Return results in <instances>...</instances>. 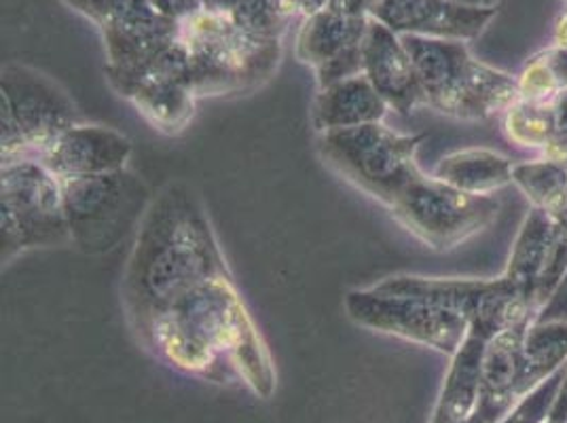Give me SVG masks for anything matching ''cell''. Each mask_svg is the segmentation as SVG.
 Here are the masks:
<instances>
[{"instance_id": "cell-1", "label": "cell", "mask_w": 567, "mask_h": 423, "mask_svg": "<svg viewBox=\"0 0 567 423\" xmlns=\"http://www.w3.org/2000/svg\"><path fill=\"white\" fill-rule=\"evenodd\" d=\"M220 276L229 267L208 214L189 185L169 183L144 214L123 274L130 322L138 329Z\"/></svg>"}, {"instance_id": "cell-2", "label": "cell", "mask_w": 567, "mask_h": 423, "mask_svg": "<svg viewBox=\"0 0 567 423\" xmlns=\"http://www.w3.org/2000/svg\"><path fill=\"white\" fill-rule=\"evenodd\" d=\"M176 41L197 97L250 92L271 79L282 58V39L260 34L210 4L178 18Z\"/></svg>"}, {"instance_id": "cell-3", "label": "cell", "mask_w": 567, "mask_h": 423, "mask_svg": "<svg viewBox=\"0 0 567 423\" xmlns=\"http://www.w3.org/2000/svg\"><path fill=\"white\" fill-rule=\"evenodd\" d=\"M166 311L202 345L227 360L237 376H244L257 394L269 396L274 392L276 375L271 355L237 295L231 274L199 286Z\"/></svg>"}, {"instance_id": "cell-4", "label": "cell", "mask_w": 567, "mask_h": 423, "mask_svg": "<svg viewBox=\"0 0 567 423\" xmlns=\"http://www.w3.org/2000/svg\"><path fill=\"white\" fill-rule=\"evenodd\" d=\"M425 134H399L383 123L318 134L324 164L390 208L406 185L422 174L417 151Z\"/></svg>"}, {"instance_id": "cell-5", "label": "cell", "mask_w": 567, "mask_h": 423, "mask_svg": "<svg viewBox=\"0 0 567 423\" xmlns=\"http://www.w3.org/2000/svg\"><path fill=\"white\" fill-rule=\"evenodd\" d=\"M2 165L39 159L62 132L81 123L69 94L48 74L9 64L0 79Z\"/></svg>"}, {"instance_id": "cell-6", "label": "cell", "mask_w": 567, "mask_h": 423, "mask_svg": "<svg viewBox=\"0 0 567 423\" xmlns=\"http://www.w3.org/2000/svg\"><path fill=\"white\" fill-rule=\"evenodd\" d=\"M72 244L85 255H106L141 227L153 195L138 174L117 172L60 180Z\"/></svg>"}, {"instance_id": "cell-7", "label": "cell", "mask_w": 567, "mask_h": 423, "mask_svg": "<svg viewBox=\"0 0 567 423\" xmlns=\"http://www.w3.org/2000/svg\"><path fill=\"white\" fill-rule=\"evenodd\" d=\"M2 265L34 248L72 244L60 178L34 159L0 169Z\"/></svg>"}, {"instance_id": "cell-8", "label": "cell", "mask_w": 567, "mask_h": 423, "mask_svg": "<svg viewBox=\"0 0 567 423\" xmlns=\"http://www.w3.org/2000/svg\"><path fill=\"white\" fill-rule=\"evenodd\" d=\"M388 210L427 248L447 252L494 225L499 202L494 195L464 193L422 172Z\"/></svg>"}, {"instance_id": "cell-9", "label": "cell", "mask_w": 567, "mask_h": 423, "mask_svg": "<svg viewBox=\"0 0 567 423\" xmlns=\"http://www.w3.org/2000/svg\"><path fill=\"white\" fill-rule=\"evenodd\" d=\"M343 306L355 324L364 329L420 343L451 358L471 330V322L455 311L413 297L378 292L375 288L350 290Z\"/></svg>"}, {"instance_id": "cell-10", "label": "cell", "mask_w": 567, "mask_h": 423, "mask_svg": "<svg viewBox=\"0 0 567 423\" xmlns=\"http://www.w3.org/2000/svg\"><path fill=\"white\" fill-rule=\"evenodd\" d=\"M90 18L104 37L106 69H138L162 55L176 41L178 20L148 0H64Z\"/></svg>"}, {"instance_id": "cell-11", "label": "cell", "mask_w": 567, "mask_h": 423, "mask_svg": "<svg viewBox=\"0 0 567 423\" xmlns=\"http://www.w3.org/2000/svg\"><path fill=\"white\" fill-rule=\"evenodd\" d=\"M106 79L121 97L132 102L142 117L164 134H181L195 115L197 95L187 85V64L178 41L138 69H106Z\"/></svg>"}, {"instance_id": "cell-12", "label": "cell", "mask_w": 567, "mask_h": 423, "mask_svg": "<svg viewBox=\"0 0 567 423\" xmlns=\"http://www.w3.org/2000/svg\"><path fill=\"white\" fill-rule=\"evenodd\" d=\"M371 18L352 16L341 0L306 18L297 34V58L316 69L318 87L362 74V43Z\"/></svg>"}, {"instance_id": "cell-13", "label": "cell", "mask_w": 567, "mask_h": 423, "mask_svg": "<svg viewBox=\"0 0 567 423\" xmlns=\"http://www.w3.org/2000/svg\"><path fill=\"white\" fill-rule=\"evenodd\" d=\"M424 90L425 106L445 117L473 121L471 72L474 58L464 41L401 37Z\"/></svg>"}, {"instance_id": "cell-14", "label": "cell", "mask_w": 567, "mask_h": 423, "mask_svg": "<svg viewBox=\"0 0 567 423\" xmlns=\"http://www.w3.org/2000/svg\"><path fill=\"white\" fill-rule=\"evenodd\" d=\"M497 9H473L451 0H381L371 18L399 37H425L447 41H473L481 37Z\"/></svg>"}, {"instance_id": "cell-15", "label": "cell", "mask_w": 567, "mask_h": 423, "mask_svg": "<svg viewBox=\"0 0 567 423\" xmlns=\"http://www.w3.org/2000/svg\"><path fill=\"white\" fill-rule=\"evenodd\" d=\"M362 74L375 87L388 109L411 115L425 106L424 90L401 37L371 18L362 43Z\"/></svg>"}, {"instance_id": "cell-16", "label": "cell", "mask_w": 567, "mask_h": 423, "mask_svg": "<svg viewBox=\"0 0 567 423\" xmlns=\"http://www.w3.org/2000/svg\"><path fill=\"white\" fill-rule=\"evenodd\" d=\"M132 157V142L117 130L79 123L62 132L39 155V164L60 178H81L123 169Z\"/></svg>"}, {"instance_id": "cell-17", "label": "cell", "mask_w": 567, "mask_h": 423, "mask_svg": "<svg viewBox=\"0 0 567 423\" xmlns=\"http://www.w3.org/2000/svg\"><path fill=\"white\" fill-rule=\"evenodd\" d=\"M532 322L504 330L485 345L481 364V390L474 409V413H478L485 423L499 422L520 400L523 339Z\"/></svg>"}, {"instance_id": "cell-18", "label": "cell", "mask_w": 567, "mask_h": 423, "mask_svg": "<svg viewBox=\"0 0 567 423\" xmlns=\"http://www.w3.org/2000/svg\"><path fill=\"white\" fill-rule=\"evenodd\" d=\"M388 104L364 74L322 87L311 104V125L318 134L381 123Z\"/></svg>"}, {"instance_id": "cell-19", "label": "cell", "mask_w": 567, "mask_h": 423, "mask_svg": "<svg viewBox=\"0 0 567 423\" xmlns=\"http://www.w3.org/2000/svg\"><path fill=\"white\" fill-rule=\"evenodd\" d=\"M497 280L474 278H422V276H392L371 286L378 292L413 297L432 306L443 307L464 316L468 322L481 316L496 292Z\"/></svg>"}, {"instance_id": "cell-20", "label": "cell", "mask_w": 567, "mask_h": 423, "mask_svg": "<svg viewBox=\"0 0 567 423\" xmlns=\"http://www.w3.org/2000/svg\"><path fill=\"white\" fill-rule=\"evenodd\" d=\"M513 159L494 148L471 146L441 157L432 176L471 195H494L513 185Z\"/></svg>"}, {"instance_id": "cell-21", "label": "cell", "mask_w": 567, "mask_h": 423, "mask_svg": "<svg viewBox=\"0 0 567 423\" xmlns=\"http://www.w3.org/2000/svg\"><path fill=\"white\" fill-rule=\"evenodd\" d=\"M487 339L468 330L466 341L451 360L432 423H464L476 409L481 390V364Z\"/></svg>"}, {"instance_id": "cell-22", "label": "cell", "mask_w": 567, "mask_h": 423, "mask_svg": "<svg viewBox=\"0 0 567 423\" xmlns=\"http://www.w3.org/2000/svg\"><path fill=\"white\" fill-rule=\"evenodd\" d=\"M553 236V218L543 210L532 208L520 225L519 236L513 244L506 271L502 274L525 301L538 311V286Z\"/></svg>"}, {"instance_id": "cell-23", "label": "cell", "mask_w": 567, "mask_h": 423, "mask_svg": "<svg viewBox=\"0 0 567 423\" xmlns=\"http://www.w3.org/2000/svg\"><path fill=\"white\" fill-rule=\"evenodd\" d=\"M567 364V322H532L523 339L519 399Z\"/></svg>"}, {"instance_id": "cell-24", "label": "cell", "mask_w": 567, "mask_h": 423, "mask_svg": "<svg viewBox=\"0 0 567 423\" xmlns=\"http://www.w3.org/2000/svg\"><path fill=\"white\" fill-rule=\"evenodd\" d=\"M513 185L519 187L529 206L557 218L567 206V165L553 159H532L513 167Z\"/></svg>"}, {"instance_id": "cell-25", "label": "cell", "mask_w": 567, "mask_h": 423, "mask_svg": "<svg viewBox=\"0 0 567 423\" xmlns=\"http://www.w3.org/2000/svg\"><path fill=\"white\" fill-rule=\"evenodd\" d=\"M502 132L511 144L543 155L553 134V100H517L502 115Z\"/></svg>"}, {"instance_id": "cell-26", "label": "cell", "mask_w": 567, "mask_h": 423, "mask_svg": "<svg viewBox=\"0 0 567 423\" xmlns=\"http://www.w3.org/2000/svg\"><path fill=\"white\" fill-rule=\"evenodd\" d=\"M519 100L546 102L567 90V49L559 45L532 55L517 74Z\"/></svg>"}, {"instance_id": "cell-27", "label": "cell", "mask_w": 567, "mask_h": 423, "mask_svg": "<svg viewBox=\"0 0 567 423\" xmlns=\"http://www.w3.org/2000/svg\"><path fill=\"white\" fill-rule=\"evenodd\" d=\"M567 367V364H566ZM566 367L559 369L555 375L548 376L536 390H532L525 399H520L515 409L504 415L496 423H544L548 420V413L555 404V399L559 394V388L566 376Z\"/></svg>"}, {"instance_id": "cell-28", "label": "cell", "mask_w": 567, "mask_h": 423, "mask_svg": "<svg viewBox=\"0 0 567 423\" xmlns=\"http://www.w3.org/2000/svg\"><path fill=\"white\" fill-rule=\"evenodd\" d=\"M543 157L567 165V90L553 97V134Z\"/></svg>"}, {"instance_id": "cell-29", "label": "cell", "mask_w": 567, "mask_h": 423, "mask_svg": "<svg viewBox=\"0 0 567 423\" xmlns=\"http://www.w3.org/2000/svg\"><path fill=\"white\" fill-rule=\"evenodd\" d=\"M534 322H567V269L546 303L536 311Z\"/></svg>"}, {"instance_id": "cell-30", "label": "cell", "mask_w": 567, "mask_h": 423, "mask_svg": "<svg viewBox=\"0 0 567 423\" xmlns=\"http://www.w3.org/2000/svg\"><path fill=\"white\" fill-rule=\"evenodd\" d=\"M546 422L567 423V367L564 383H561V388H559V394H557V399H555V404H553V409H550Z\"/></svg>"}, {"instance_id": "cell-31", "label": "cell", "mask_w": 567, "mask_h": 423, "mask_svg": "<svg viewBox=\"0 0 567 423\" xmlns=\"http://www.w3.org/2000/svg\"><path fill=\"white\" fill-rule=\"evenodd\" d=\"M381 0H341L343 9L352 16H364V18H371L373 9L378 7Z\"/></svg>"}, {"instance_id": "cell-32", "label": "cell", "mask_w": 567, "mask_h": 423, "mask_svg": "<svg viewBox=\"0 0 567 423\" xmlns=\"http://www.w3.org/2000/svg\"><path fill=\"white\" fill-rule=\"evenodd\" d=\"M329 2L331 0H290L295 13L297 16H306V18L311 16V13H316V11H320V9H324Z\"/></svg>"}, {"instance_id": "cell-33", "label": "cell", "mask_w": 567, "mask_h": 423, "mask_svg": "<svg viewBox=\"0 0 567 423\" xmlns=\"http://www.w3.org/2000/svg\"><path fill=\"white\" fill-rule=\"evenodd\" d=\"M553 43L567 49V9L559 16L555 30H553Z\"/></svg>"}, {"instance_id": "cell-34", "label": "cell", "mask_w": 567, "mask_h": 423, "mask_svg": "<svg viewBox=\"0 0 567 423\" xmlns=\"http://www.w3.org/2000/svg\"><path fill=\"white\" fill-rule=\"evenodd\" d=\"M455 4H464V7H473V9H497L499 0H451Z\"/></svg>"}]
</instances>
